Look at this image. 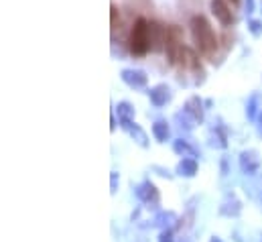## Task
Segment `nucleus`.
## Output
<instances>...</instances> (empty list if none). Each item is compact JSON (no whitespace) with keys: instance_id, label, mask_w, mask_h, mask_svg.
Listing matches in <instances>:
<instances>
[{"instance_id":"nucleus-1","label":"nucleus","mask_w":262,"mask_h":242,"mask_svg":"<svg viewBox=\"0 0 262 242\" xmlns=\"http://www.w3.org/2000/svg\"><path fill=\"white\" fill-rule=\"evenodd\" d=\"M191 33H193V39L197 43L199 51L203 55H214L216 53V47H218V41H216V35L211 31L209 23L203 19V16H193L191 19Z\"/></svg>"},{"instance_id":"nucleus-2","label":"nucleus","mask_w":262,"mask_h":242,"mask_svg":"<svg viewBox=\"0 0 262 242\" xmlns=\"http://www.w3.org/2000/svg\"><path fill=\"white\" fill-rule=\"evenodd\" d=\"M128 45H130V53H134V55H144L146 51H149V47H151V41H149V23H146L144 19H136L132 31H130Z\"/></svg>"},{"instance_id":"nucleus-3","label":"nucleus","mask_w":262,"mask_h":242,"mask_svg":"<svg viewBox=\"0 0 262 242\" xmlns=\"http://www.w3.org/2000/svg\"><path fill=\"white\" fill-rule=\"evenodd\" d=\"M211 10H214L216 19L222 25H230L232 23V10L228 8V4L224 2V0H214V2H211Z\"/></svg>"},{"instance_id":"nucleus-4","label":"nucleus","mask_w":262,"mask_h":242,"mask_svg":"<svg viewBox=\"0 0 262 242\" xmlns=\"http://www.w3.org/2000/svg\"><path fill=\"white\" fill-rule=\"evenodd\" d=\"M149 41H151L153 49H161L163 37H161V27H159L157 23H151V25H149Z\"/></svg>"},{"instance_id":"nucleus-5","label":"nucleus","mask_w":262,"mask_h":242,"mask_svg":"<svg viewBox=\"0 0 262 242\" xmlns=\"http://www.w3.org/2000/svg\"><path fill=\"white\" fill-rule=\"evenodd\" d=\"M232 2H234V4H238V0H232Z\"/></svg>"}]
</instances>
